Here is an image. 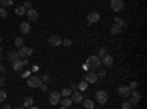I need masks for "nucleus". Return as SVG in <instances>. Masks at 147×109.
I'll list each match as a JSON object with an SVG mask.
<instances>
[{"mask_svg":"<svg viewBox=\"0 0 147 109\" xmlns=\"http://www.w3.org/2000/svg\"><path fill=\"white\" fill-rule=\"evenodd\" d=\"M87 65H88V68L91 69V71H97V69H100L102 68V60H100V58L99 56H90L88 59H87Z\"/></svg>","mask_w":147,"mask_h":109,"instance_id":"1","label":"nucleus"},{"mask_svg":"<svg viewBox=\"0 0 147 109\" xmlns=\"http://www.w3.org/2000/svg\"><path fill=\"white\" fill-rule=\"evenodd\" d=\"M41 78L40 77H37V75H30L28 80H27V84H28V87H40V84H41Z\"/></svg>","mask_w":147,"mask_h":109,"instance_id":"2","label":"nucleus"},{"mask_svg":"<svg viewBox=\"0 0 147 109\" xmlns=\"http://www.w3.org/2000/svg\"><path fill=\"white\" fill-rule=\"evenodd\" d=\"M18 53H19V58H30V56L34 53V50H32V47L21 46V47H19V50H18Z\"/></svg>","mask_w":147,"mask_h":109,"instance_id":"3","label":"nucleus"},{"mask_svg":"<svg viewBox=\"0 0 147 109\" xmlns=\"http://www.w3.org/2000/svg\"><path fill=\"white\" fill-rule=\"evenodd\" d=\"M49 102H50V105H57L60 102V93L56 91V90H52L50 93H49Z\"/></svg>","mask_w":147,"mask_h":109,"instance_id":"4","label":"nucleus"},{"mask_svg":"<svg viewBox=\"0 0 147 109\" xmlns=\"http://www.w3.org/2000/svg\"><path fill=\"white\" fill-rule=\"evenodd\" d=\"M96 99H97V102L99 103H106L107 102V99H109V94H107V91H105V90H97L96 91Z\"/></svg>","mask_w":147,"mask_h":109,"instance_id":"5","label":"nucleus"},{"mask_svg":"<svg viewBox=\"0 0 147 109\" xmlns=\"http://www.w3.org/2000/svg\"><path fill=\"white\" fill-rule=\"evenodd\" d=\"M140 99H141V94H140L137 90H132L131 94H129V100H128V102H129L132 106H137L138 102H140Z\"/></svg>","mask_w":147,"mask_h":109,"instance_id":"6","label":"nucleus"},{"mask_svg":"<svg viewBox=\"0 0 147 109\" xmlns=\"http://www.w3.org/2000/svg\"><path fill=\"white\" fill-rule=\"evenodd\" d=\"M110 9L113 12H121L124 9V2H122V0H112V2H110Z\"/></svg>","mask_w":147,"mask_h":109,"instance_id":"7","label":"nucleus"},{"mask_svg":"<svg viewBox=\"0 0 147 109\" xmlns=\"http://www.w3.org/2000/svg\"><path fill=\"white\" fill-rule=\"evenodd\" d=\"M27 18H28V21H31V22H37V21H38V12H37L35 9H28L27 10Z\"/></svg>","mask_w":147,"mask_h":109,"instance_id":"8","label":"nucleus"},{"mask_svg":"<svg viewBox=\"0 0 147 109\" xmlns=\"http://www.w3.org/2000/svg\"><path fill=\"white\" fill-rule=\"evenodd\" d=\"M118 94L121 96V97L128 99V97H129V94H131V90H129L128 86H119V87H118Z\"/></svg>","mask_w":147,"mask_h":109,"instance_id":"9","label":"nucleus"},{"mask_svg":"<svg viewBox=\"0 0 147 109\" xmlns=\"http://www.w3.org/2000/svg\"><path fill=\"white\" fill-rule=\"evenodd\" d=\"M47 43L50 44L52 47H56V46H60V43H62V39H60L57 34H55V35H50V37H49Z\"/></svg>","mask_w":147,"mask_h":109,"instance_id":"10","label":"nucleus"},{"mask_svg":"<svg viewBox=\"0 0 147 109\" xmlns=\"http://www.w3.org/2000/svg\"><path fill=\"white\" fill-rule=\"evenodd\" d=\"M87 19H88L90 24H96V22L100 21V14L96 12V10H93V12H90V14L87 15Z\"/></svg>","mask_w":147,"mask_h":109,"instance_id":"11","label":"nucleus"},{"mask_svg":"<svg viewBox=\"0 0 147 109\" xmlns=\"http://www.w3.org/2000/svg\"><path fill=\"white\" fill-rule=\"evenodd\" d=\"M82 94L80 93V91H77V90H74L72 91V94H71V100H72V103H77V105H80L81 102H82Z\"/></svg>","mask_w":147,"mask_h":109,"instance_id":"12","label":"nucleus"},{"mask_svg":"<svg viewBox=\"0 0 147 109\" xmlns=\"http://www.w3.org/2000/svg\"><path fill=\"white\" fill-rule=\"evenodd\" d=\"M85 81L87 83H97L99 81V78H97V72L96 71H90V72H87V74H85Z\"/></svg>","mask_w":147,"mask_h":109,"instance_id":"13","label":"nucleus"},{"mask_svg":"<svg viewBox=\"0 0 147 109\" xmlns=\"http://www.w3.org/2000/svg\"><path fill=\"white\" fill-rule=\"evenodd\" d=\"M100 60H102V64H103V65H106V66H110V65L113 64V56L106 53L103 58H100Z\"/></svg>","mask_w":147,"mask_h":109,"instance_id":"14","label":"nucleus"},{"mask_svg":"<svg viewBox=\"0 0 147 109\" xmlns=\"http://www.w3.org/2000/svg\"><path fill=\"white\" fill-rule=\"evenodd\" d=\"M6 59L9 60V62H13V60L19 59V53H18V52H15V50H9V52H7V55H6Z\"/></svg>","mask_w":147,"mask_h":109,"instance_id":"15","label":"nucleus"},{"mask_svg":"<svg viewBox=\"0 0 147 109\" xmlns=\"http://www.w3.org/2000/svg\"><path fill=\"white\" fill-rule=\"evenodd\" d=\"M12 68H13L15 71H21V69L24 68V62L21 60V58H19V59H16V60H13V62H12Z\"/></svg>","mask_w":147,"mask_h":109,"instance_id":"16","label":"nucleus"},{"mask_svg":"<svg viewBox=\"0 0 147 109\" xmlns=\"http://www.w3.org/2000/svg\"><path fill=\"white\" fill-rule=\"evenodd\" d=\"M19 31H21V34H28L30 32V24L28 22H21Z\"/></svg>","mask_w":147,"mask_h":109,"instance_id":"17","label":"nucleus"},{"mask_svg":"<svg viewBox=\"0 0 147 109\" xmlns=\"http://www.w3.org/2000/svg\"><path fill=\"white\" fill-rule=\"evenodd\" d=\"M81 103L84 105V108H87V109H93L94 108V102L91 99H82Z\"/></svg>","mask_w":147,"mask_h":109,"instance_id":"18","label":"nucleus"},{"mask_svg":"<svg viewBox=\"0 0 147 109\" xmlns=\"http://www.w3.org/2000/svg\"><path fill=\"white\" fill-rule=\"evenodd\" d=\"M59 106H60V108H71V106H72V100H71L69 97H65L62 102H60Z\"/></svg>","mask_w":147,"mask_h":109,"instance_id":"19","label":"nucleus"},{"mask_svg":"<svg viewBox=\"0 0 147 109\" xmlns=\"http://www.w3.org/2000/svg\"><path fill=\"white\" fill-rule=\"evenodd\" d=\"M115 24H116V25H119L121 28H127V27H128V25H127V22H125V21H122L119 16L115 18Z\"/></svg>","mask_w":147,"mask_h":109,"instance_id":"20","label":"nucleus"},{"mask_svg":"<svg viewBox=\"0 0 147 109\" xmlns=\"http://www.w3.org/2000/svg\"><path fill=\"white\" fill-rule=\"evenodd\" d=\"M15 14L19 15V16H22V15L27 14V10H25V7H24V6H18V7H15Z\"/></svg>","mask_w":147,"mask_h":109,"instance_id":"21","label":"nucleus"},{"mask_svg":"<svg viewBox=\"0 0 147 109\" xmlns=\"http://www.w3.org/2000/svg\"><path fill=\"white\" fill-rule=\"evenodd\" d=\"M13 2L15 0H0V6L2 7H9V6L13 5Z\"/></svg>","mask_w":147,"mask_h":109,"instance_id":"22","label":"nucleus"},{"mask_svg":"<svg viewBox=\"0 0 147 109\" xmlns=\"http://www.w3.org/2000/svg\"><path fill=\"white\" fill-rule=\"evenodd\" d=\"M78 89H80L81 91H85V90L88 89V83L85 81V80H82V81H81V83L78 84Z\"/></svg>","mask_w":147,"mask_h":109,"instance_id":"23","label":"nucleus"},{"mask_svg":"<svg viewBox=\"0 0 147 109\" xmlns=\"http://www.w3.org/2000/svg\"><path fill=\"white\" fill-rule=\"evenodd\" d=\"M25 108H32L34 106V99L32 97H25V103H24Z\"/></svg>","mask_w":147,"mask_h":109,"instance_id":"24","label":"nucleus"},{"mask_svg":"<svg viewBox=\"0 0 147 109\" xmlns=\"http://www.w3.org/2000/svg\"><path fill=\"white\" fill-rule=\"evenodd\" d=\"M71 94H72L71 89H63L62 91H60V96H65V97H71Z\"/></svg>","mask_w":147,"mask_h":109,"instance_id":"25","label":"nucleus"},{"mask_svg":"<svg viewBox=\"0 0 147 109\" xmlns=\"http://www.w3.org/2000/svg\"><path fill=\"white\" fill-rule=\"evenodd\" d=\"M121 31H122V28H121L119 25H116V24H113L112 30H110V32H112V34H119Z\"/></svg>","mask_w":147,"mask_h":109,"instance_id":"26","label":"nucleus"},{"mask_svg":"<svg viewBox=\"0 0 147 109\" xmlns=\"http://www.w3.org/2000/svg\"><path fill=\"white\" fill-rule=\"evenodd\" d=\"M60 44L65 46V47H69V46H72V40L71 39H62V43Z\"/></svg>","mask_w":147,"mask_h":109,"instance_id":"27","label":"nucleus"},{"mask_svg":"<svg viewBox=\"0 0 147 109\" xmlns=\"http://www.w3.org/2000/svg\"><path fill=\"white\" fill-rule=\"evenodd\" d=\"M13 43H15V46H16V47H18V49H19V47H21V46H24V40H22V39H21V37H16V39H15V41H13Z\"/></svg>","mask_w":147,"mask_h":109,"instance_id":"28","label":"nucleus"},{"mask_svg":"<svg viewBox=\"0 0 147 109\" xmlns=\"http://www.w3.org/2000/svg\"><path fill=\"white\" fill-rule=\"evenodd\" d=\"M106 77V71L105 69H100L99 72H97V78H99V80H103Z\"/></svg>","mask_w":147,"mask_h":109,"instance_id":"29","label":"nucleus"},{"mask_svg":"<svg viewBox=\"0 0 147 109\" xmlns=\"http://www.w3.org/2000/svg\"><path fill=\"white\" fill-rule=\"evenodd\" d=\"M105 55H106V47H100L99 52H97V56H99V58H103Z\"/></svg>","mask_w":147,"mask_h":109,"instance_id":"30","label":"nucleus"},{"mask_svg":"<svg viewBox=\"0 0 147 109\" xmlns=\"http://www.w3.org/2000/svg\"><path fill=\"white\" fill-rule=\"evenodd\" d=\"M5 99H6V91L0 89V103H2V102H5Z\"/></svg>","mask_w":147,"mask_h":109,"instance_id":"31","label":"nucleus"},{"mask_svg":"<svg viewBox=\"0 0 147 109\" xmlns=\"http://www.w3.org/2000/svg\"><path fill=\"white\" fill-rule=\"evenodd\" d=\"M128 87H129V90L132 91V90H137V87H138V84H137V81H132V83L129 84Z\"/></svg>","mask_w":147,"mask_h":109,"instance_id":"32","label":"nucleus"},{"mask_svg":"<svg viewBox=\"0 0 147 109\" xmlns=\"http://www.w3.org/2000/svg\"><path fill=\"white\" fill-rule=\"evenodd\" d=\"M6 16H7L6 7H0V18H6Z\"/></svg>","mask_w":147,"mask_h":109,"instance_id":"33","label":"nucleus"},{"mask_svg":"<svg viewBox=\"0 0 147 109\" xmlns=\"http://www.w3.org/2000/svg\"><path fill=\"white\" fill-rule=\"evenodd\" d=\"M40 90H41L43 93H46V91L49 90V87H47V84H46V83H41V84H40Z\"/></svg>","mask_w":147,"mask_h":109,"instance_id":"34","label":"nucleus"},{"mask_svg":"<svg viewBox=\"0 0 147 109\" xmlns=\"http://www.w3.org/2000/svg\"><path fill=\"white\" fill-rule=\"evenodd\" d=\"M22 6H24V7H25V10H28V9H31V7H32V3H31V2H28V0H27V2H25V3H24Z\"/></svg>","mask_w":147,"mask_h":109,"instance_id":"35","label":"nucleus"},{"mask_svg":"<svg viewBox=\"0 0 147 109\" xmlns=\"http://www.w3.org/2000/svg\"><path fill=\"white\" fill-rule=\"evenodd\" d=\"M49 80H50V75H47V74H46V75H43V77H41V81H43V83H47V81H49Z\"/></svg>","mask_w":147,"mask_h":109,"instance_id":"36","label":"nucleus"},{"mask_svg":"<svg viewBox=\"0 0 147 109\" xmlns=\"http://www.w3.org/2000/svg\"><path fill=\"white\" fill-rule=\"evenodd\" d=\"M131 106H132V105H131V103H129V102H125V103H124V105H122V108H124V109H129V108H131Z\"/></svg>","mask_w":147,"mask_h":109,"instance_id":"37","label":"nucleus"},{"mask_svg":"<svg viewBox=\"0 0 147 109\" xmlns=\"http://www.w3.org/2000/svg\"><path fill=\"white\" fill-rule=\"evenodd\" d=\"M30 75H31V71H25V72L22 74V77H24V78H28Z\"/></svg>","mask_w":147,"mask_h":109,"instance_id":"38","label":"nucleus"},{"mask_svg":"<svg viewBox=\"0 0 147 109\" xmlns=\"http://www.w3.org/2000/svg\"><path fill=\"white\" fill-rule=\"evenodd\" d=\"M5 86V77H0V87Z\"/></svg>","mask_w":147,"mask_h":109,"instance_id":"39","label":"nucleus"},{"mask_svg":"<svg viewBox=\"0 0 147 109\" xmlns=\"http://www.w3.org/2000/svg\"><path fill=\"white\" fill-rule=\"evenodd\" d=\"M22 62H24V66H27V65L30 64V60H28V58H25V59L22 60Z\"/></svg>","mask_w":147,"mask_h":109,"instance_id":"40","label":"nucleus"},{"mask_svg":"<svg viewBox=\"0 0 147 109\" xmlns=\"http://www.w3.org/2000/svg\"><path fill=\"white\" fill-rule=\"evenodd\" d=\"M78 89V84H72V86H71V90L74 91V90H77Z\"/></svg>","mask_w":147,"mask_h":109,"instance_id":"41","label":"nucleus"},{"mask_svg":"<svg viewBox=\"0 0 147 109\" xmlns=\"http://www.w3.org/2000/svg\"><path fill=\"white\" fill-rule=\"evenodd\" d=\"M2 108H5V109H10V105H9V103H3Z\"/></svg>","mask_w":147,"mask_h":109,"instance_id":"42","label":"nucleus"},{"mask_svg":"<svg viewBox=\"0 0 147 109\" xmlns=\"http://www.w3.org/2000/svg\"><path fill=\"white\" fill-rule=\"evenodd\" d=\"M5 71H6V69H5V66H3L2 64H0V72H5Z\"/></svg>","mask_w":147,"mask_h":109,"instance_id":"43","label":"nucleus"},{"mask_svg":"<svg viewBox=\"0 0 147 109\" xmlns=\"http://www.w3.org/2000/svg\"><path fill=\"white\" fill-rule=\"evenodd\" d=\"M3 52V47H2V44H0V53H2Z\"/></svg>","mask_w":147,"mask_h":109,"instance_id":"44","label":"nucleus"},{"mask_svg":"<svg viewBox=\"0 0 147 109\" xmlns=\"http://www.w3.org/2000/svg\"><path fill=\"white\" fill-rule=\"evenodd\" d=\"M0 60H2V53H0Z\"/></svg>","mask_w":147,"mask_h":109,"instance_id":"45","label":"nucleus"},{"mask_svg":"<svg viewBox=\"0 0 147 109\" xmlns=\"http://www.w3.org/2000/svg\"><path fill=\"white\" fill-rule=\"evenodd\" d=\"M0 44H2V37H0Z\"/></svg>","mask_w":147,"mask_h":109,"instance_id":"46","label":"nucleus"},{"mask_svg":"<svg viewBox=\"0 0 147 109\" xmlns=\"http://www.w3.org/2000/svg\"><path fill=\"white\" fill-rule=\"evenodd\" d=\"M0 7H2V6H0Z\"/></svg>","mask_w":147,"mask_h":109,"instance_id":"47","label":"nucleus"}]
</instances>
